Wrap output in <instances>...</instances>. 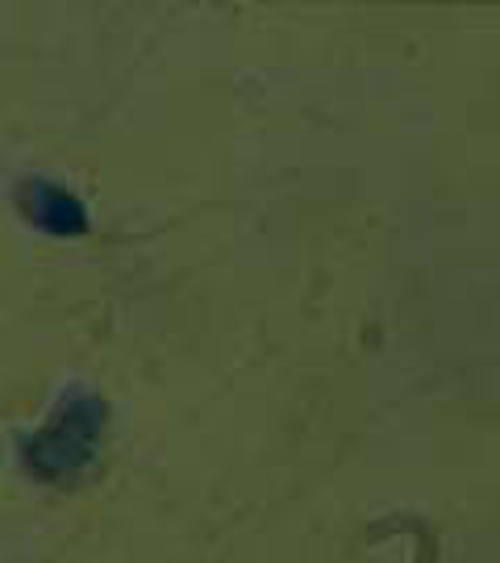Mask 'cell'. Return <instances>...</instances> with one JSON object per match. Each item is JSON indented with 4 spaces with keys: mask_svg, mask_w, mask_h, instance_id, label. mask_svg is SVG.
I'll return each instance as SVG.
<instances>
[{
    "mask_svg": "<svg viewBox=\"0 0 500 563\" xmlns=\"http://www.w3.org/2000/svg\"><path fill=\"white\" fill-rule=\"evenodd\" d=\"M21 209L38 230L55 234V239H76L88 230V209L80 197L67 192L63 184L42 180V176H30L21 184Z\"/></svg>",
    "mask_w": 500,
    "mask_h": 563,
    "instance_id": "7a4b0ae2",
    "label": "cell"
},
{
    "mask_svg": "<svg viewBox=\"0 0 500 563\" xmlns=\"http://www.w3.org/2000/svg\"><path fill=\"white\" fill-rule=\"evenodd\" d=\"M100 434H104V401L88 388H71L55 405L51 422L25 443V463L38 481L76 476L97 455Z\"/></svg>",
    "mask_w": 500,
    "mask_h": 563,
    "instance_id": "6da1fadb",
    "label": "cell"
}]
</instances>
